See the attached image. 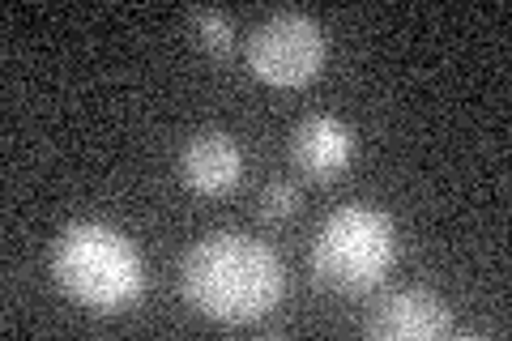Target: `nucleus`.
<instances>
[{
	"label": "nucleus",
	"mask_w": 512,
	"mask_h": 341,
	"mask_svg": "<svg viewBox=\"0 0 512 341\" xmlns=\"http://www.w3.org/2000/svg\"><path fill=\"white\" fill-rule=\"evenodd\" d=\"M188 307L218 324H252L269 316L286 290V269L269 243L235 231L197 239L180 265Z\"/></svg>",
	"instance_id": "obj_1"
},
{
	"label": "nucleus",
	"mask_w": 512,
	"mask_h": 341,
	"mask_svg": "<svg viewBox=\"0 0 512 341\" xmlns=\"http://www.w3.org/2000/svg\"><path fill=\"white\" fill-rule=\"evenodd\" d=\"M52 278L73 303L86 312H124L137 303L146 286V265L133 239L107 222H73L64 226L52 248Z\"/></svg>",
	"instance_id": "obj_2"
},
{
	"label": "nucleus",
	"mask_w": 512,
	"mask_h": 341,
	"mask_svg": "<svg viewBox=\"0 0 512 341\" xmlns=\"http://www.w3.org/2000/svg\"><path fill=\"white\" fill-rule=\"evenodd\" d=\"M397 261V226L372 205H342L325 218L312 243V269L329 290L363 295L384 282Z\"/></svg>",
	"instance_id": "obj_3"
},
{
	"label": "nucleus",
	"mask_w": 512,
	"mask_h": 341,
	"mask_svg": "<svg viewBox=\"0 0 512 341\" xmlns=\"http://www.w3.org/2000/svg\"><path fill=\"white\" fill-rule=\"evenodd\" d=\"M329 39L325 26L308 13H274L252 30L248 39V69L265 81V86H308V81L325 69Z\"/></svg>",
	"instance_id": "obj_4"
},
{
	"label": "nucleus",
	"mask_w": 512,
	"mask_h": 341,
	"mask_svg": "<svg viewBox=\"0 0 512 341\" xmlns=\"http://www.w3.org/2000/svg\"><path fill=\"white\" fill-rule=\"evenodd\" d=\"M453 329L448 303L440 295H431L423 286L393 290L389 299H380L367 316L363 333L372 341H440Z\"/></svg>",
	"instance_id": "obj_5"
},
{
	"label": "nucleus",
	"mask_w": 512,
	"mask_h": 341,
	"mask_svg": "<svg viewBox=\"0 0 512 341\" xmlns=\"http://www.w3.org/2000/svg\"><path fill=\"white\" fill-rule=\"evenodd\" d=\"M355 154V133L338 116H308L291 133V158L308 180H338Z\"/></svg>",
	"instance_id": "obj_6"
},
{
	"label": "nucleus",
	"mask_w": 512,
	"mask_h": 341,
	"mask_svg": "<svg viewBox=\"0 0 512 341\" xmlns=\"http://www.w3.org/2000/svg\"><path fill=\"white\" fill-rule=\"evenodd\" d=\"M244 175V154L227 133H201L180 150V180L201 197H222Z\"/></svg>",
	"instance_id": "obj_7"
},
{
	"label": "nucleus",
	"mask_w": 512,
	"mask_h": 341,
	"mask_svg": "<svg viewBox=\"0 0 512 341\" xmlns=\"http://www.w3.org/2000/svg\"><path fill=\"white\" fill-rule=\"evenodd\" d=\"M192 35H197V43L205 47L210 56H231V43H235V30H231V22L222 18V13H214V9H197L192 13Z\"/></svg>",
	"instance_id": "obj_8"
},
{
	"label": "nucleus",
	"mask_w": 512,
	"mask_h": 341,
	"mask_svg": "<svg viewBox=\"0 0 512 341\" xmlns=\"http://www.w3.org/2000/svg\"><path fill=\"white\" fill-rule=\"evenodd\" d=\"M295 209H299V192L291 184L286 180L265 184V192H261V218L265 222H291Z\"/></svg>",
	"instance_id": "obj_9"
}]
</instances>
